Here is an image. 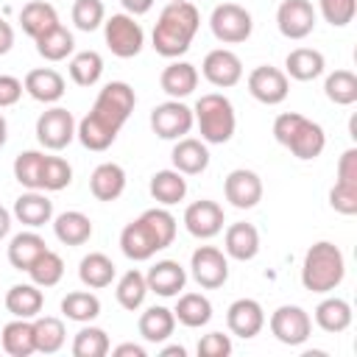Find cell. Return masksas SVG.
Returning <instances> with one entry per match:
<instances>
[{
  "mask_svg": "<svg viewBox=\"0 0 357 357\" xmlns=\"http://www.w3.org/2000/svg\"><path fill=\"white\" fill-rule=\"evenodd\" d=\"M134 106H137L134 89H131L126 81H109V84L98 92V98H95L89 114L75 126L78 142H81L86 151H95V153L106 151V148L117 139V134H120V128L126 126V120L131 117Z\"/></svg>",
  "mask_w": 357,
  "mask_h": 357,
  "instance_id": "6da1fadb",
  "label": "cell"
},
{
  "mask_svg": "<svg viewBox=\"0 0 357 357\" xmlns=\"http://www.w3.org/2000/svg\"><path fill=\"white\" fill-rule=\"evenodd\" d=\"M173 240H176V218L165 206H153L123 226L120 251L134 262H145L156 251L173 245Z\"/></svg>",
  "mask_w": 357,
  "mask_h": 357,
  "instance_id": "7a4b0ae2",
  "label": "cell"
},
{
  "mask_svg": "<svg viewBox=\"0 0 357 357\" xmlns=\"http://www.w3.org/2000/svg\"><path fill=\"white\" fill-rule=\"evenodd\" d=\"M201 28V14L190 0H170L153 25L151 45L165 59H178L190 50L195 33Z\"/></svg>",
  "mask_w": 357,
  "mask_h": 357,
  "instance_id": "3957f363",
  "label": "cell"
},
{
  "mask_svg": "<svg viewBox=\"0 0 357 357\" xmlns=\"http://www.w3.org/2000/svg\"><path fill=\"white\" fill-rule=\"evenodd\" d=\"M346 276V259L343 251L329 243V240H318L307 248L304 262H301V284L310 293H332L335 287H340Z\"/></svg>",
  "mask_w": 357,
  "mask_h": 357,
  "instance_id": "277c9868",
  "label": "cell"
},
{
  "mask_svg": "<svg viewBox=\"0 0 357 357\" xmlns=\"http://www.w3.org/2000/svg\"><path fill=\"white\" fill-rule=\"evenodd\" d=\"M273 139L279 145H284L296 159L301 162H310V159H318L326 148V134L324 128L298 114V112H282L276 120H273Z\"/></svg>",
  "mask_w": 357,
  "mask_h": 357,
  "instance_id": "5b68a950",
  "label": "cell"
},
{
  "mask_svg": "<svg viewBox=\"0 0 357 357\" xmlns=\"http://www.w3.org/2000/svg\"><path fill=\"white\" fill-rule=\"evenodd\" d=\"M192 120L201 131V139L206 145H223L234 137L237 128V114L234 106L226 95L220 92H206L195 100L192 106Z\"/></svg>",
  "mask_w": 357,
  "mask_h": 357,
  "instance_id": "8992f818",
  "label": "cell"
},
{
  "mask_svg": "<svg viewBox=\"0 0 357 357\" xmlns=\"http://www.w3.org/2000/svg\"><path fill=\"white\" fill-rule=\"evenodd\" d=\"M103 39L117 59H134L145 45V31L131 14H112L103 20Z\"/></svg>",
  "mask_w": 357,
  "mask_h": 357,
  "instance_id": "52a82bcc",
  "label": "cell"
},
{
  "mask_svg": "<svg viewBox=\"0 0 357 357\" xmlns=\"http://www.w3.org/2000/svg\"><path fill=\"white\" fill-rule=\"evenodd\" d=\"M271 335L284 346H301L312 335V318L298 304H282L271 312Z\"/></svg>",
  "mask_w": 357,
  "mask_h": 357,
  "instance_id": "ba28073f",
  "label": "cell"
},
{
  "mask_svg": "<svg viewBox=\"0 0 357 357\" xmlns=\"http://www.w3.org/2000/svg\"><path fill=\"white\" fill-rule=\"evenodd\" d=\"M209 28L215 33L218 42L223 45H240L251 36L254 31V20L251 14L237 6V3H220L212 8V17H209Z\"/></svg>",
  "mask_w": 357,
  "mask_h": 357,
  "instance_id": "9c48e42d",
  "label": "cell"
},
{
  "mask_svg": "<svg viewBox=\"0 0 357 357\" xmlns=\"http://www.w3.org/2000/svg\"><path fill=\"white\" fill-rule=\"evenodd\" d=\"M75 117L61 106H50L36 117V139L45 151H64L75 139Z\"/></svg>",
  "mask_w": 357,
  "mask_h": 357,
  "instance_id": "30bf717a",
  "label": "cell"
},
{
  "mask_svg": "<svg viewBox=\"0 0 357 357\" xmlns=\"http://www.w3.org/2000/svg\"><path fill=\"white\" fill-rule=\"evenodd\" d=\"M192 126H195L192 109L187 103L176 100V98H170V100H165V103L151 109V128H153V134L159 139H173L176 142L181 137H187L192 131Z\"/></svg>",
  "mask_w": 357,
  "mask_h": 357,
  "instance_id": "8fae6325",
  "label": "cell"
},
{
  "mask_svg": "<svg viewBox=\"0 0 357 357\" xmlns=\"http://www.w3.org/2000/svg\"><path fill=\"white\" fill-rule=\"evenodd\" d=\"M190 271L204 290H218L229 279V257L215 245H198L190 257Z\"/></svg>",
  "mask_w": 357,
  "mask_h": 357,
  "instance_id": "7c38bea8",
  "label": "cell"
},
{
  "mask_svg": "<svg viewBox=\"0 0 357 357\" xmlns=\"http://www.w3.org/2000/svg\"><path fill=\"white\" fill-rule=\"evenodd\" d=\"M318 11L312 8L310 0H282L276 8V28L284 39H307L315 31Z\"/></svg>",
  "mask_w": 357,
  "mask_h": 357,
  "instance_id": "4fadbf2b",
  "label": "cell"
},
{
  "mask_svg": "<svg viewBox=\"0 0 357 357\" xmlns=\"http://www.w3.org/2000/svg\"><path fill=\"white\" fill-rule=\"evenodd\" d=\"M248 92L254 100H259L265 106H279L290 92V81H287L284 70L259 64L248 73Z\"/></svg>",
  "mask_w": 357,
  "mask_h": 357,
  "instance_id": "5bb4252c",
  "label": "cell"
},
{
  "mask_svg": "<svg viewBox=\"0 0 357 357\" xmlns=\"http://www.w3.org/2000/svg\"><path fill=\"white\" fill-rule=\"evenodd\" d=\"M201 73L204 78L218 86V89H229V86H237L240 78H243V61L234 50L229 47H215L204 56V64H201Z\"/></svg>",
  "mask_w": 357,
  "mask_h": 357,
  "instance_id": "9a60e30c",
  "label": "cell"
},
{
  "mask_svg": "<svg viewBox=\"0 0 357 357\" xmlns=\"http://www.w3.org/2000/svg\"><path fill=\"white\" fill-rule=\"evenodd\" d=\"M223 223H226V215L218 201L201 198L184 209V229L198 240H212L215 234L223 231Z\"/></svg>",
  "mask_w": 357,
  "mask_h": 357,
  "instance_id": "2e32d148",
  "label": "cell"
},
{
  "mask_svg": "<svg viewBox=\"0 0 357 357\" xmlns=\"http://www.w3.org/2000/svg\"><path fill=\"white\" fill-rule=\"evenodd\" d=\"M223 195L234 209H254L262 201V178L248 167H237L226 176Z\"/></svg>",
  "mask_w": 357,
  "mask_h": 357,
  "instance_id": "e0dca14e",
  "label": "cell"
},
{
  "mask_svg": "<svg viewBox=\"0 0 357 357\" xmlns=\"http://www.w3.org/2000/svg\"><path fill=\"white\" fill-rule=\"evenodd\" d=\"M226 326L231 335L243 337V340H251L262 332L265 326V310L257 298H237L229 304L226 310Z\"/></svg>",
  "mask_w": 357,
  "mask_h": 357,
  "instance_id": "ac0fdd59",
  "label": "cell"
},
{
  "mask_svg": "<svg viewBox=\"0 0 357 357\" xmlns=\"http://www.w3.org/2000/svg\"><path fill=\"white\" fill-rule=\"evenodd\" d=\"M145 282H148V293H156L162 298H173V296H178L184 290L187 271L176 259H159L156 265L148 268Z\"/></svg>",
  "mask_w": 357,
  "mask_h": 357,
  "instance_id": "d6986e66",
  "label": "cell"
},
{
  "mask_svg": "<svg viewBox=\"0 0 357 357\" xmlns=\"http://www.w3.org/2000/svg\"><path fill=\"white\" fill-rule=\"evenodd\" d=\"M22 86L39 103H59L64 98V89H67L64 75L59 70H53V67H36V70H31L25 75Z\"/></svg>",
  "mask_w": 357,
  "mask_h": 357,
  "instance_id": "ffe728a7",
  "label": "cell"
},
{
  "mask_svg": "<svg viewBox=\"0 0 357 357\" xmlns=\"http://www.w3.org/2000/svg\"><path fill=\"white\" fill-rule=\"evenodd\" d=\"M223 254L237 259V262H248L259 254V231L254 223H231L226 226V234H223Z\"/></svg>",
  "mask_w": 357,
  "mask_h": 357,
  "instance_id": "44dd1931",
  "label": "cell"
},
{
  "mask_svg": "<svg viewBox=\"0 0 357 357\" xmlns=\"http://www.w3.org/2000/svg\"><path fill=\"white\" fill-rule=\"evenodd\" d=\"M170 159H173V167L184 176H198L209 167V148L204 139H195V137H181L176 139L173 151H170Z\"/></svg>",
  "mask_w": 357,
  "mask_h": 357,
  "instance_id": "7402d4cb",
  "label": "cell"
},
{
  "mask_svg": "<svg viewBox=\"0 0 357 357\" xmlns=\"http://www.w3.org/2000/svg\"><path fill=\"white\" fill-rule=\"evenodd\" d=\"M22 226H28V229H39V226H45V223H50L53 220V201L45 195V192H39V190H28V192H22L17 201H14V212H11Z\"/></svg>",
  "mask_w": 357,
  "mask_h": 357,
  "instance_id": "603a6c76",
  "label": "cell"
},
{
  "mask_svg": "<svg viewBox=\"0 0 357 357\" xmlns=\"http://www.w3.org/2000/svg\"><path fill=\"white\" fill-rule=\"evenodd\" d=\"M159 86H162L165 95H170L176 100L192 95L195 86H198V70H195V64H190V61H170L162 70V75H159Z\"/></svg>",
  "mask_w": 357,
  "mask_h": 357,
  "instance_id": "cb8c5ba5",
  "label": "cell"
},
{
  "mask_svg": "<svg viewBox=\"0 0 357 357\" xmlns=\"http://www.w3.org/2000/svg\"><path fill=\"white\" fill-rule=\"evenodd\" d=\"M89 190L98 201H117L126 190V170L117 162H100L89 176Z\"/></svg>",
  "mask_w": 357,
  "mask_h": 357,
  "instance_id": "d4e9b609",
  "label": "cell"
},
{
  "mask_svg": "<svg viewBox=\"0 0 357 357\" xmlns=\"http://www.w3.org/2000/svg\"><path fill=\"white\" fill-rule=\"evenodd\" d=\"M42 307H45V296L42 287L33 282H20L6 290V310L14 318H36Z\"/></svg>",
  "mask_w": 357,
  "mask_h": 357,
  "instance_id": "484cf974",
  "label": "cell"
},
{
  "mask_svg": "<svg viewBox=\"0 0 357 357\" xmlns=\"http://www.w3.org/2000/svg\"><path fill=\"white\" fill-rule=\"evenodd\" d=\"M0 346L8 357H31L36 351L33 318H14L0 332Z\"/></svg>",
  "mask_w": 357,
  "mask_h": 357,
  "instance_id": "4316f807",
  "label": "cell"
},
{
  "mask_svg": "<svg viewBox=\"0 0 357 357\" xmlns=\"http://www.w3.org/2000/svg\"><path fill=\"white\" fill-rule=\"evenodd\" d=\"M324 70L326 59L315 47H296L284 59V75L293 81H315L318 75H324Z\"/></svg>",
  "mask_w": 357,
  "mask_h": 357,
  "instance_id": "83f0119b",
  "label": "cell"
},
{
  "mask_svg": "<svg viewBox=\"0 0 357 357\" xmlns=\"http://www.w3.org/2000/svg\"><path fill=\"white\" fill-rule=\"evenodd\" d=\"M53 234L64 245H84L92 237V220L78 209H67L53 218Z\"/></svg>",
  "mask_w": 357,
  "mask_h": 357,
  "instance_id": "f1b7e54d",
  "label": "cell"
},
{
  "mask_svg": "<svg viewBox=\"0 0 357 357\" xmlns=\"http://www.w3.org/2000/svg\"><path fill=\"white\" fill-rule=\"evenodd\" d=\"M114 273H117V268H114V262H112L103 251H89V254L78 262V279H81V284L89 287V290H103V287H109V284L114 282Z\"/></svg>",
  "mask_w": 357,
  "mask_h": 357,
  "instance_id": "f546056e",
  "label": "cell"
},
{
  "mask_svg": "<svg viewBox=\"0 0 357 357\" xmlns=\"http://www.w3.org/2000/svg\"><path fill=\"white\" fill-rule=\"evenodd\" d=\"M351 318H354L351 304H349L346 298H340V296H329V298H324V301L315 307V324H318L324 332H329V335L346 332V329L351 326Z\"/></svg>",
  "mask_w": 357,
  "mask_h": 357,
  "instance_id": "4dcf8cb0",
  "label": "cell"
},
{
  "mask_svg": "<svg viewBox=\"0 0 357 357\" xmlns=\"http://www.w3.org/2000/svg\"><path fill=\"white\" fill-rule=\"evenodd\" d=\"M148 190H151V195H153L156 204L173 206V204H178V201H184V195H187V178H184V173H178L176 167H170V170H156V173L151 176Z\"/></svg>",
  "mask_w": 357,
  "mask_h": 357,
  "instance_id": "1f68e13d",
  "label": "cell"
},
{
  "mask_svg": "<svg viewBox=\"0 0 357 357\" xmlns=\"http://www.w3.org/2000/svg\"><path fill=\"white\" fill-rule=\"evenodd\" d=\"M176 321L187 329H198V326H206L212 321V301L204 296V293H181L178 301H176V310H173Z\"/></svg>",
  "mask_w": 357,
  "mask_h": 357,
  "instance_id": "d6a6232c",
  "label": "cell"
},
{
  "mask_svg": "<svg viewBox=\"0 0 357 357\" xmlns=\"http://www.w3.org/2000/svg\"><path fill=\"white\" fill-rule=\"evenodd\" d=\"M20 25L31 39H39L45 31H50L53 25H59V11L45 3V0H31L22 6L20 11Z\"/></svg>",
  "mask_w": 357,
  "mask_h": 357,
  "instance_id": "836d02e7",
  "label": "cell"
},
{
  "mask_svg": "<svg viewBox=\"0 0 357 357\" xmlns=\"http://www.w3.org/2000/svg\"><path fill=\"white\" fill-rule=\"evenodd\" d=\"M139 335L148 340V343H165L170 335H173V329H176V315H173V310H167V307H148L142 315H139Z\"/></svg>",
  "mask_w": 357,
  "mask_h": 357,
  "instance_id": "e575fe53",
  "label": "cell"
},
{
  "mask_svg": "<svg viewBox=\"0 0 357 357\" xmlns=\"http://www.w3.org/2000/svg\"><path fill=\"white\" fill-rule=\"evenodd\" d=\"M45 248H47V243H45L42 234H36L33 229H31V231H20V234H14L11 243H8V262H11V268H17V271H28L31 262H33Z\"/></svg>",
  "mask_w": 357,
  "mask_h": 357,
  "instance_id": "d590c367",
  "label": "cell"
},
{
  "mask_svg": "<svg viewBox=\"0 0 357 357\" xmlns=\"http://www.w3.org/2000/svg\"><path fill=\"white\" fill-rule=\"evenodd\" d=\"M36 42V53L45 59V61H64L70 53H73V47H75V39H73V31H67L61 22L59 25H53L50 31H45L39 39H33Z\"/></svg>",
  "mask_w": 357,
  "mask_h": 357,
  "instance_id": "8d00e7d4",
  "label": "cell"
},
{
  "mask_svg": "<svg viewBox=\"0 0 357 357\" xmlns=\"http://www.w3.org/2000/svg\"><path fill=\"white\" fill-rule=\"evenodd\" d=\"M61 315L75 324H92L100 315V298L89 290H73L61 298Z\"/></svg>",
  "mask_w": 357,
  "mask_h": 357,
  "instance_id": "74e56055",
  "label": "cell"
},
{
  "mask_svg": "<svg viewBox=\"0 0 357 357\" xmlns=\"http://www.w3.org/2000/svg\"><path fill=\"white\" fill-rule=\"evenodd\" d=\"M33 340H36V351L39 354H56L67 340V329H64L61 318L36 315L33 318Z\"/></svg>",
  "mask_w": 357,
  "mask_h": 357,
  "instance_id": "f35d334b",
  "label": "cell"
},
{
  "mask_svg": "<svg viewBox=\"0 0 357 357\" xmlns=\"http://www.w3.org/2000/svg\"><path fill=\"white\" fill-rule=\"evenodd\" d=\"M114 296H117V304H120L123 310H128V312L139 310V307L145 304V296H148L145 273L137 271V268L126 271V273L117 279V290H114Z\"/></svg>",
  "mask_w": 357,
  "mask_h": 357,
  "instance_id": "ab89813d",
  "label": "cell"
},
{
  "mask_svg": "<svg viewBox=\"0 0 357 357\" xmlns=\"http://www.w3.org/2000/svg\"><path fill=\"white\" fill-rule=\"evenodd\" d=\"M67 70H70V78L78 86H95L103 75V56L98 50H81L70 59Z\"/></svg>",
  "mask_w": 357,
  "mask_h": 357,
  "instance_id": "60d3db41",
  "label": "cell"
},
{
  "mask_svg": "<svg viewBox=\"0 0 357 357\" xmlns=\"http://www.w3.org/2000/svg\"><path fill=\"white\" fill-rule=\"evenodd\" d=\"M25 273H28L31 282L39 284V287H56V284L61 282V276H64V259H61L56 251L45 248V251L31 262V268H28Z\"/></svg>",
  "mask_w": 357,
  "mask_h": 357,
  "instance_id": "b9f144b4",
  "label": "cell"
},
{
  "mask_svg": "<svg viewBox=\"0 0 357 357\" xmlns=\"http://www.w3.org/2000/svg\"><path fill=\"white\" fill-rule=\"evenodd\" d=\"M324 95L335 106H351L357 103V75L351 70H335L324 81Z\"/></svg>",
  "mask_w": 357,
  "mask_h": 357,
  "instance_id": "7bdbcfd3",
  "label": "cell"
},
{
  "mask_svg": "<svg viewBox=\"0 0 357 357\" xmlns=\"http://www.w3.org/2000/svg\"><path fill=\"white\" fill-rule=\"evenodd\" d=\"M109 349H112V343H109L106 329L92 326V324L81 326L73 337V354L75 357H106Z\"/></svg>",
  "mask_w": 357,
  "mask_h": 357,
  "instance_id": "ee69618b",
  "label": "cell"
},
{
  "mask_svg": "<svg viewBox=\"0 0 357 357\" xmlns=\"http://www.w3.org/2000/svg\"><path fill=\"white\" fill-rule=\"evenodd\" d=\"M42 165H45V151H20L11 170L14 178L25 187V190H39L42 184Z\"/></svg>",
  "mask_w": 357,
  "mask_h": 357,
  "instance_id": "f6af8a7d",
  "label": "cell"
},
{
  "mask_svg": "<svg viewBox=\"0 0 357 357\" xmlns=\"http://www.w3.org/2000/svg\"><path fill=\"white\" fill-rule=\"evenodd\" d=\"M70 181H73V167H70V162L61 159V156H47V153H45L39 190H45V192H59V190L70 187Z\"/></svg>",
  "mask_w": 357,
  "mask_h": 357,
  "instance_id": "bcb514c9",
  "label": "cell"
},
{
  "mask_svg": "<svg viewBox=\"0 0 357 357\" xmlns=\"http://www.w3.org/2000/svg\"><path fill=\"white\" fill-rule=\"evenodd\" d=\"M106 20V6L103 0H75L73 3V22L78 31H98Z\"/></svg>",
  "mask_w": 357,
  "mask_h": 357,
  "instance_id": "7dc6e473",
  "label": "cell"
},
{
  "mask_svg": "<svg viewBox=\"0 0 357 357\" xmlns=\"http://www.w3.org/2000/svg\"><path fill=\"white\" fill-rule=\"evenodd\" d=\"M318 11L332 28H343L354 20L357 0H318Z\"/></svg>",
  "mask_w": 357,
  "mask_h": 357,
  "instance_id": "c3c4849f",
  "label": "cell"
},
{
  "mask_svg": "<svg viewBox=\"0 0 357 357\" xmlns=\"http://www.w3.org/2000/svg\"><path fill=\"white\" fill-rule=\"evenodd\" d=\"M329 206L340 215H357V187L335 181V187L329 190Z\"/></svg>",
  "mask_w": 357,
  "mask_h": 357,
  "instance_id": "681fc988",
  "label": "cell"
},
{
  "mask_svg": "<svg viewBox=\"0 0 357 357\" xmlns=\"http://www.w3.org/2000/svg\"><path fill=\"white\" fill-rule=\"evenodd\" d=\"M231 354V337L223 332H209L198 340V357H229Z\"/></svg>",
  "mask_w": 357,
  "mask_h": 357,
  "instance_id": "f907efd6",
  "label": "cell"
},
{
  "mask_svg": "<svg viewBox=\"0 0 357 357\" xmlns=\"http://www.w3.org/2000/svg\"><path fill=\"white\" fill-rule=\"evenodd\" d=\"M22 92H25V86H22V81H20V78L0 73V109L17 106V103H20V98H22Z\"/></svg>",
  "mask_w": 357,
  "mask_h": 357,
  "instance_id": "816d5d0a",
  "label": "cell"
},
{
  "mask_svg": "<svg viewBox=\"0 0 357 357\" xmlns=\"http://www.w3.org/2000/svg\"><path fill=\"white\" fill-rule=\"evenodd\" d=\"M337 181L357 187V148H346L337 159Z\"/></svg>",
  "mask_w": 357,
  "mask_h": 357,
  "instance_id": "f5cc1de1",
  "label": "cell"
},
{
  "mask_svg": "<svg viewBox=\"0 0 357 357\" xmlns=\"http://www.w3.org/2000/svg\"><path fill=\"white\" fill-rule=\"evenodd\" d=\"M11 47H14V28L0 17V56H6Z\"/></svg>",
  "mask_w": 357,
  "mask_h": 357,
  "instance_id": "db71d44e",
  "label": "cell"
},
{
  "mask_svg": "<svg viewBox=\"0 0 357 357\" xmlns=\"http://www.w3.org/2000/svg\"><path fill=\"white\" fill-rule=\"evenodd\" d=\"M120 3H123L126 14H131V17H142L153 8V0H120Z\"/></svg>",
  "mask_w": 357,
  "mask_h": 357,
  "instance_id": "11a10c76",
  "label": "cell"
},
{
  "mask_svg": "<svg viewBox=\"0 0 357 357\" xmlns=\"http://www.w3.org/2000/svg\"><path fill=\"white\" fill-rule=\"evenodd\" d=\"M114 357H145V349L137 346V343H120L114 349H109Z\"/></svg>",
  "mask_w": 357,
  "mask_h": 357,
  "instance_id": "9f6ffc18",
  "label": "cell"
},
{
  "mask_svg": "<svg viewBox=\"0 0 357 357\" xmlns=\"http://www.w3.org/2000/svg\"><path fill=\"white\" fill-rule=\"evenodd\" d=\"M8 231H11V212L6 206H0V240L8 237Z\"/></svg>",
  "mask_w": 357,
  "mask_h": 357,
  "instance_id": "6f0895ef",
  "label": "cell"
},
{
  "mask_svg": "<svg viewBox=\"0 0 357 357\" xmlns=\"http://www.w3.org/2000/svg\"><path fill=\"white\" fill-rule=\"evenodd\" d=\"M184 346H165L162 349V357H184Z\"/></svg>",
  "mask_w": 357,
  "mask_h": 357,
  "instance_id": "680465c9",
  "label": "cell"
},
{
  "mask_svg": "<svg viewBox=\"0 0 357 357\" xmlns=\"http://www.w3.org/2000/svg\"><path fill=\"white\" fill-rule=\"evenodd\" d=\"M6 139H8V123H6V117L0 114V148L6 145Z\"/></svg>",
  "mask_w": 357,
  "mask_h": 357,
  "instance_id": "91938a15",
  "label": "cell"
},
{
  "mask_svg": "<svg viewBox=\"0 0 357 357\" xmlns=\"http://www.w3.org/2000/svg\"><path fill=\"white\" fill-rule=\"evenodd\" d=\"M349 131H351V137L357 139V117H351V123H349Z\"/></svg>",
  "mask_w": 357,
  "mask_h": 357,
  "instance_id": "94428289",
  "label": "cell"
}]
</instances>
